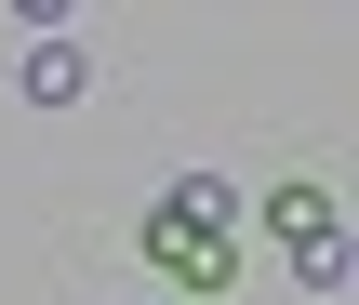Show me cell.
I'll return each instance as SVG.
<instances>
[{"label":"cell","mask_w":359,"mask_h":305,"mask_svg":"<svg viewBox=\"0 0 359 305\" xmlns=\"http://www.w3.org/2000/svg\"><path fill=\"white\" fill-rule=\"evenodd\" d=\"M253 226L293 253V279H306V292H346V213H333V186H320V173H280V186L253 199Z\"/></svg>","instance_id":"2"},{"label":"cell","mask_w":359,"mask_h":305,"mask_svg":"<svg viewBox=\"0 0 359 305\" xmlns=\"http://www.w3.org/2000/svg\"><path fill=\"white\" fill-rule=\"evenodd\" d=\"M13 80H27V106H80V80H93V66H80L67 40H27V66H13Z\"/></svg>","instance_id":"3"},{"label":"cell","mask_w":359,"mask_h":305,"mask_svg":"<svg viewBox=\"0 0 359 305\" xmlns=\"http://www.w3.org/2000/svg\"><path fill=\"white\" fill-rule=\"evenodd\" d=\"M133 253H147V279H160V292L213 305V292H240V266H253V199H240L226 173H173V186L147 199Z\"/></svg>","instance_id":"1"}]
</instances>
